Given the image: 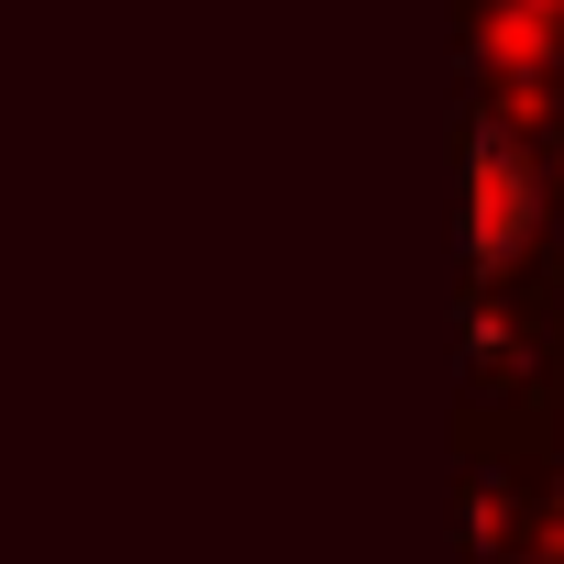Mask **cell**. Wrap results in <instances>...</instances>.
Returning a JSON list of instances; mask_svg holds the SVG:
<instances>
[{
    "label": "cell",
    "instance_id": "obj_1",
    "mask_svg": "<svg viewBox=\"0 0 564 564\" xmlns=\"http://www.w3.org/2000/svg\"><path fill=\"white\" fill-rule=\"evenodd\" d=\"M531 210H542V188H531V166H520V144L487 122L476 144H465V221H476V243H465V265L476 276H498V265H520V243H531Z\"/></svg>",
    "mask_w": 564,
    "mask_h": 564
}]
</instances>
